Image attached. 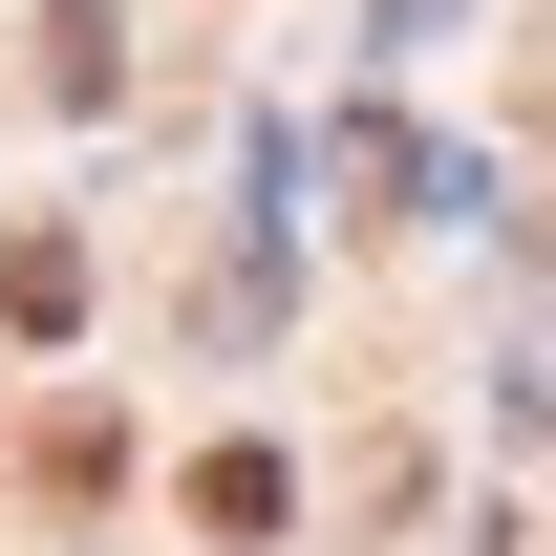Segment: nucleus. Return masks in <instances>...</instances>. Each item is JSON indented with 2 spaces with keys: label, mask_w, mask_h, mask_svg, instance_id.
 Masks as SVG:
<instances>
[{
  "label": "nucleus",
  "mask_w": 556,
  "mask_h": 556,
  "mask_svg": "<svg viewBox=\"0 0 556 556\" xmlns=\"http://www.w3.org/2000/svg\"><path fill=\"white\" fill-rule=\"evenodd\" d=\"M343 193H364V214H407V193H450V172H428V129H386V108H364V129H343Z\"/></svg>",
  "instance_id": "3"
},
{
  "label": "nucleus",
  "mask_w": 556,
  "mask_h": 556,
  "mask_svg": "<svg viewBox=\"0 0 556 556\" xmlns=\"http://www.w3.org/2000/svg\"><path fill=\"white\" fill-rule=\"evenodd\" d=\"M278 514H300L278 450H193V535H278Z\"/></svg>",
  "instance_id": "1"
},
{
  "label": "nucleus",
  "mask_w": 556,
  "mask_h": 556,
  "mask_svg": "<svg viewBox=\"0 0 556 556\" xmlns=\"http://www.w3.org/2000/svg\"><path fill=\"white\" fill-rule=\"evenodd\" d=\"M0 321H22V343L86 321V257H65V236H0Z\"/></svg>",
  "instance_id": "2"
}]
</instances>
